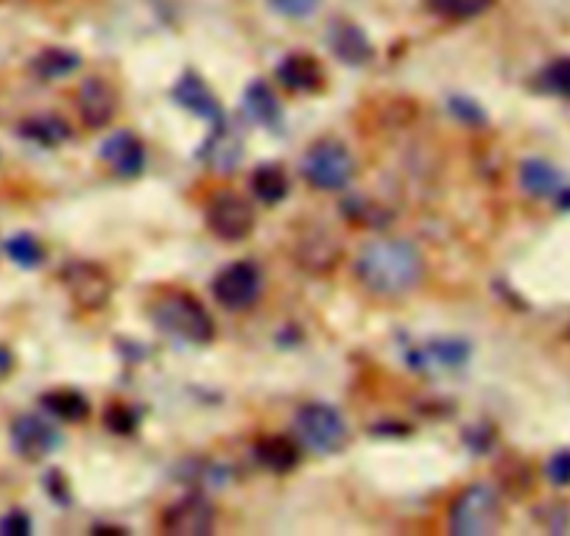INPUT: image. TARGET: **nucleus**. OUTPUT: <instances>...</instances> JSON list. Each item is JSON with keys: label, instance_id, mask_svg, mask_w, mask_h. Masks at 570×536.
<instances>
[{"label": "nucleus", "instance_id": "1", "mask_svg": "<svg viewBox=\"0 0 570 536\" xmlns=\"http://www.w3.org/2000/svg\"><path fill=\"white\" fill-rule=\"evenodd\" d=\"M355 275L377 297H400L420 282L422 257L409 240H375L355 260Z\"/></svg>", "mask_w": 570, "mask_h": 536}, {"label": "nucleus", "instance_id": "2", "mask_svg": "<svg viewBox=\"0 0 570 536\" xmlns=\"http://www.w3.org/2000/svg\"><path fill=\"white\" fill-rule=\"evenodd\" d=\"M151 319H155L157 330L185 344H207L216 336V327H213L205 305L183 291L157 299L155 308H151Z\"/></svg>", "mask_w": 570, "mask_h": 536}, {"label": "nucleus", "instance_id": "3", "mask_svg": "<svg viewBox=\"0 0 570 536\" xmlns=\"http://www.w3.org/2000/svg\"><path fill=\"white\" fill-rule=\"evenodd\" d=\"M501 503L495 489L475 484L464 489L451 506V530L459 536H487L498 528Z\"/></svg>", "mask_w": 570, "mask_h": 536}, {"label": "nucleus", "instance_id": "4", "mask_svg": "<svg viewBox=\"0 0 570 536\" xmlns=\"http://www.w3.org/2000/svg\"><path fill=\"white\" fill-rule=\"evenodd\" d=\"M355 162L338 140H316L303 157V173L316 190H342L353 179Z\"/></svg>", "mask_w": 570, "mask_h": 536}, {"label": "nucleus", "instance_id": "5", "mask_svg": "<svg viewBox=\"0 0 570 536\" xmlns=\"http://www.w3.org/2000/svg\"><path fill=\"white\" fill-rule=\"evenodd\" d=\"M297 434L303 439L305 447H311L314 453H338L347 441V423H344L342 414L333 406H322V403H311L297 411Z\"/></svg>", "mask_w": 570, "mask_h": 536}, {"label": "nucleus", "instance_id": "6", "mask_svg": "<svg viewBox=\"0 0 570 536\" xmlns=\"http://www.w3.org/2000/svg\"><path fill=\"white\" fill-rule=\"evenodd\" d=\"M207 227L222 240H244L255 229V210L235 190H218L207 205Z\"/></svg>", "mask_w": 570, "mask_h": 536}, {"label": "nucleus", "instance_id": "7", "mask_svg": "<svg viewBox=\"0 0 570 536\" xmlns=\"http://www.w3.org/2000/svg\"><path fill=\"white\" fill-rule=\"evenodd\" d=\"M261 288L263 280L255 262L238 260L218 271L216 280H213V297L227 310H244L255 305V299L261 297Z\"/></svg>", "mask_w": 570, "mask_h": 536}, {"label": "nucleus", "instance_id": "8", "mask_svg": "<svg viewBox=\"0 0 570 536\" xmlns=\"http://www.w3.org/2000/svg\"><path fill=\"white\" fill-rule=\"evenodd\" d=\"M65 286H68L70 297L79 308L96 310L101 308L104 302L112 294V280L104 271L101 266H92V262H70L62 275Z\"/></svg>", "mask_w": 570, "mask_h": 536}, {"label": "nucleus", "instance_id": "9", "mask_svg": "<svg viewBox=\"0 0 570 536\" xmlns=\"http://www.w3.org/2000/svg\"><path fill=\"white\" fill-rule=\"evenodd\" d=\"M12 445L23 458L40 461L62 445V434L48 419L37 417V414H23L12 423Z\"/></svg>", "mask_w": 570, "mask_h": 536}, {"label": "nucleus", "instance_id": "10", "mask_svg": "<svg viewBox=\"0 0 570 536\" xmlns=\"http://www.w3.org/2000/svg\"><path fill=\"white\" fill-rule=\"evenodd\" d=\"M216 525V512L202 495H188L163 512V530L179 536H205Z\"/></svg>", "mask_w": 570, "mask_h": 536}, {"label": "nucleus", "instance_id": "11", "mask_svg": "<svg viewBox=\"0 0 570 536\" xmlns=\"http://www.w3.org/2000/svg\"><path fill=\"white\" fill-rule=\"evenodd\" d=\"M76 107H79L81 120L90 129H104L107 123H112L115 112H118V92H115V87L109 81L92 76V79L81 81Z\"/></svg>", "mask_w": 570, "mask_h": 536}, {"label": "nucleus", "instance_id": "12", "mask_svg": "<svg viewBox=\"0 0 570 536\" xmlns=\"http://www.w3.org/2000/svg\"><path fill=\"white\" fill-rule=\"evenodd\" d=\"M101 160L112 168L118 177L131 179L146 166V149L131 131H115L112 138L101 143Z\"/></svg>", "mask_w": 570, "mask_h": 536}, {"label": "nucleus", "instance_id": "13", "mask_svg": "<svg viewBox=\"0 0 570 536\" xmlns=\"http://www.w3.org/2000/svg\"><path fill=\"white\" fill-rule=\"evenodd\" d=\"M171 98L179 103V107H185L188 112L199 115V118L210 120V123H216V126L224 123L222 103H218V98L213 96L210 87H207L196 73H185L183 79L174 85Z\"/></svg>", "mask_w": 570, "mask_h": 536}, {"label": "nucleus", "instance_id": "14", "mask_svg": "<svg viewBox=\"0 0 570 536\" xmlns=\"http://www.w3.org/2000/svg\"><path fill=\"white\" fill-rule=\"evenodd\" d=\"M277 79L292 92H320L325 87V68L314 53H288L279 62Z\"/></svg>", "mask_w": 570, "mask_h": 536}, {"label": "nucleus", "instance_id": "15", "mask_svg": "<svg viewBox=\"0 0 570 536\" xmlns=\"http://www.w3.org/2000/svg\"><path fill=\"white\" fill-rule=\"evenodd\" d=\"M327 42H331L333 53L347 64H366L372 59L370 37L350 20H336L327 31Z\"/></svg>", "mask_w": 570, "mask_h": 536}, {"label": "nucleus", "instance_id": "16", "mask_svg": "<svg viewBox=\"0 0 570 536\" xmlns=\"http://www.w3.org/2000/svg\"><path fill=\"white\" fill-rule=\"evenodd\" d=\"M294 251H297V260L299 266H305V271H327L342 257V246L327 232H308Z\"/></svg>", "mask_w": 570, "mask_h": 536}, {"label": "nucleus", "instance_id": "17", "mask_svg": "<svg viewBox=\"0 0 570 536\" xmlns=\"http://www.w3.org/2000/svg\"><path fill=\"white\" fill-rule=\"evenodd\" d=\"M470 344L459 338H445V341H431L411 355V364L420 369H456L468 360Z\"/></svg>", "mask_w": 570, "mask_h": 536}, {"label": "nucleus", "instance_id": "18", "mask_svg": "<svg viewBox=\"0 0 570 536\" xmlns=\"http://www.w3.org/2000/svg\"><path fill=\"white\" fill-rule=\"evenodd\" d=\"M240 155H244V143H240V138L227 123H218L216 135H213L205 143V149H202V160H205L213 171H233L240 162Z\"/></svg>", "mask_w": 570, "mask_h": 536}, {"label": "nucleus", "instance_id": "19", "mask_svg": "<svg viewBox=\"0 0 570 536\" xmlns=\"http://www.w3.org/2000/svg\"><path fill=\"white\" fill-rule=\"evenodd\" d=\"M520 185H523L525 193L537 196V199H546V196L559 193V188H562V173L546 160H525L520 166Z\"/></svg>", "mask_w": 570, "mask_h": 536}, {"label": "nucleus", "instance_id": "20", "mask_svg": "<svg viewBox=\"0 0 570 536\" xmlns=\"http://www.w3.org/2000/svg\"><path fill=\"white\" fill-rule=\"evenodd\" d=\"M20 135L31 140V143L53 149V146L65 143L70 138V126L62 118H57V115H31V118L20 123Z\"/></svg>", "mask_w": 570, "mask_h": 536}, {"label": "nucleus", "instance_id": "21", "mask_svg": "<svg viewBox=\"0 0 570 536\" xmlns=\"http://www.w3.org/2000/svg\"><path fill=\"white\" fill-rule=\"evenodd\" d=\"M255 453L257 461L272 469V473H288L299 464V447L292 439H285V436H266V439L257 441Z\"/></svg>", "mask_w": 570, "mask_h": 536}, {"label": "nucleus", "instance_id": "22", "mask_svg": "<svg viewBox=\"0 0 570 536\" xmlns=\"http://www.w3.org/2000/svg\"><path fill=\"white\" fill-rule=\"evenodd\" d=\"M42 406L51 417L62 419V423H81L90 414L87 399L73 388H53V391L42 394Z\"/></svg>", "mask_w": 570, "mask_h": 536}, {"label": "nucleus", "instance_id": "23", "mask_svg": "<svg viewBox=\"0 0 570 536\" xmlns=\"http://www.w3.org/2000/svg\"><path fill=\"white\" fill-rule=\"evenodd\" d=\"M288 173L279 166L268 162V166H261L255 173H252V193H255L257 201L263 205H279V201L288 196Z\"/></svg>", "mask_w": 570, "mask_h": 536}, {"label": "nucleus", "instance_id": "24", "mask_svg": "<svg viewBox=\"0 0 570 536\" xmlns=\"http://www.w3.org/2000/svg\"><path fill=\"white\" fill-rule=\"evenodd\" d=\"M81 64L79 53L68 51V48H46L31 59V70L40 79H65V76L76 73Z\"/></svg>", "mask_w": 570, "mask_h": 536}, {"label": "nucleus", "instance_id": "25", "mask_svg": "<svg viewBox=\"0 0 570 536\" xmlns=\"http://www.w3.org/2000/svg\"><path fill=\"white\" fill-rule=\"evenodd\" d=\"M244 107L246 112H249V118L261 126H277L279 118H283V109H279L277 96H274L263 81L249 85V90H246L244 96Z\"/></svg>", "mask_w": 570, "mask_h": 536}, {"label": "nucleus", "instance_id": "26", "mask_svg": "<svg viewBox=\"0 0 570 536\" xmlns=\"http://www.w3.org/2000/svg\"><path fill=\"white\" fill-rule=\"evenodd\" d=\"M490 7L492 0H431V9H434L440 18L456 20V23L481 18Z\"/></svg>", "mask_w": 570, "mask_h": 536}, {"label": "nucleus", "instance_id": "27", "mask_svg": "<svg viewBox=\"0 0 570 536\" xmlns=\"http://www.w3.org/2000/svg\"><path fill=\"white\" fill-rule=\"evenodd\" d=\"M7 255L23 268H35L46 260V249H42L40 240H37L35 235H26V232L14 235V238L7 240Z\"/></svg>", "mask_w": 570, "mask_h": 536}, {"label": "nucleus", "instance_id": "28", "mask_svg": "<svg viewBox=\"0 0 570 536\" xmlns=\"http://www.w3.org/2000/svg\"><path fill=\"white\" fill-rule=\"evenodd\" d=\"M344 212H347V218H353L355 224H361V227H383V224L389 221L386 210H381V207L364 199H347L344 201Z\"/></svg>", "mask_w": 570, "mask_h": 536}, {"label": "nucleus", "instance_id": "29", "mask_svg": "<svg viewBox=\"0 0 570 536\" xmlns=\"http://www.w3.org/2000/svg\"><path fill=\"white\" fill-rule=\"evenodd\" d=\"M542 85L551 92H557V96L570 98V59H557V62L548 64Z\"/></svg>", "mask_w": 570, "mask_h": 536}, {"label": "nucleus", "instance_id": "30", "mask_svg": "<svg viewBox=\"0 0 570 536\" xmlns=\"http://www.w3.org/2000/svg\"><path fill=\"white\" fill-rule=\"evenodd\" d=\"M322 0H268V7L283 18H308L320 9Z\"/></svg>", "mask_w": 570, "mask_h": 536}, {"label": "nucleus", "instance_id": "31", "mask_svg": "<svg viewBox=\"0 0 570 536\" xmlns=\"http://www.w3.org/2000/svg\"><path fill=\"white\" fill-rule=\"evenodd\" d=\"M104 423H107L109 430H115V434H131L137 425V417L135 411H129V406L115 403V406L104 414Z\"/></svg>", "mask_w": 570, "mask_h": 536}, {"label": "nucleus", "instance_id": "32", "mask_svg": "<svg viewBox=\"0 0 570 536\" xmlns=\"http://www.w3.org/2000/svg\"><path fill=\"white\" fill-rule=\"evenodd\" d=\"M546 475H548V480H551V484L568 486L570 484V450L557 453V456L548 461Z\"/></svg>", "mask_w": 570, "mask_h": 536}, {"label": "nucleus", "instance_id": "33", "mask_svg": "<svg viewBox=\"0 0 570 536\" xmlns=\"http://www.w3.org/2000/svg\"><path fill=\"white\" fill-rule=\"evenodd\" d=\"M0 534L3 536H26L31 534V519L26 512H9L0 519Z\"/></svg>", "mask_w": 570, "mask_h": 536}, {"label": "nucleus", "instance_id": "34", "mask_svg": "<svg viewBox=\"0 0 570 536\" xmlns=\"http://www.w3.org/2000/svg\"><path fill=\"white\" fill-rule=\"evenodd\" d=\"M12 371V353L7 347H0V380Z\"/></svg>", "mask_w": 570, "mask_h": 536}]
</instances>
